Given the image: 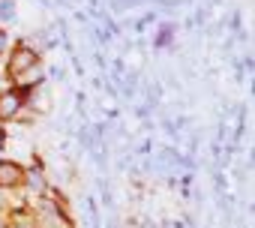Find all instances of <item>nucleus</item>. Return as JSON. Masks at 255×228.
Listing matches in <instances>:
<instances>
[{
    "instance_id": "1",
    "label": "nucleus",
    "mask_w": 255,
    "mask_h": 228,
    "mask_svg": "<svg viewBox=\"0 0 255 228\" xmlns=\"http://www.w3.org/2000/svg\"><path fill=\"white\" fill-rule=\"evenodd\" d=\"M24 105H27V93L24 90H15V87L3 90V93H0V123L15 120L18 114L24 111Z\"/></svg>"
},
{
    "instance_id": "2",
    "label": "nucleus",
    "mask_w": 255,
    "mask_h": 228,
    "mask_svg": "<svg viewBox=\"0 0 255 228\" xmlns=\"http://www.w3.org/2000/svg\"><path fill=\"white\" fill-rule=\"evenodd\" d=\"M24 186V165L12 159H0V189H21Z\"/></svg>"
},
{
    "instance_id": "3",
    "label": "nucleus",
    "mask_w": 255,
    "mask_h": 228,
    "mask_svg": "<svg viewBox=\"0 0 255 228\" xmlns=\"http://www.w3.org/2000/svg\"><path fill=\"white\" fill-rule=\"evenodd\" d=\"M24 186L27 189H36V192H45V177H42V168L39 165L24 168Z\"/></svg>"
},
{
    "instance_id": "4",
    "label": "nucleus",
    "mask_w": 255,
    "mask_h": 228,
    "mask_svg": "<svg viewBox=\"0 0 255 228\" xmlns=\"http://www.w3.org/2000/svg\"><path fill=\"white\" fill-rule=\"evenodd\" d=\"M6 228H39V225H36V219H33L27 210H21V213L12 210L9 219H6Z\"/></svg>"
},
{
    "instance_id": "5",
    "label": "nucleus",
    "mask_w": 255,
    "mask_h": 228,
    "mask_svg": "<svg viewBox=\"0 0 255 228\" xmlns=\"http://www.w3.org/2000/svg\"><path fill=\"white\" fill-rule=\"evenodd\" d=\"M3 141H6V132H3V129H0V147H3Z\"/></svg>"
}]
</instances>
